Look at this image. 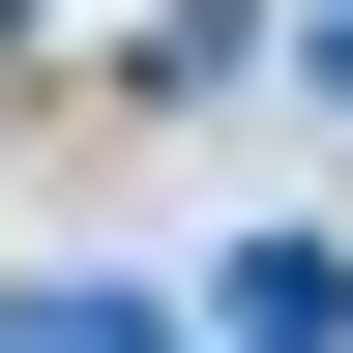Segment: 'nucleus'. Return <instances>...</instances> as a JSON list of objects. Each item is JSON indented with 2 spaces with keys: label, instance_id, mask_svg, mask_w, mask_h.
Returning a JSON list of instances; mask_svg holds the SVG:
<instances>
[{
  "label": "nucleus",
  "instance_id": "f257e3e1",
  "mask_svg": "<svg viewBox=\"0 0 353 353\" xmlns=\"http://www.w3.org/2000/svg\"><path fill=\"white\" fill-rule=\"evenodd\" d=\"M206 324H236V353H353V265H324V236H265L236 294H206Z\"/></svg>",
  "mask_w": 353,
  "mask_h": 353
}]
</instances>
